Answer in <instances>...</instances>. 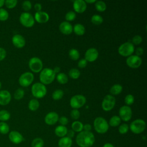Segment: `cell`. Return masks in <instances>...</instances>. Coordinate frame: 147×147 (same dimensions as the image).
Returning <instances> with one entry per match:
<instances>
[{
	"instance_id": "23",
	"label": "cell",
	"mask_w": 147,
	"mask_h": 147,
	"mask_svg": "<svg viewBox=\"0 0 147 147\" xmlns=\"http://www.w3.org/2000/svg\"><path fill=\"white\" fill-rule=\"evenodd\" d=\"M67 128L65 126L59 125L55 128V133L57 136L62 138L65 137L67 134Z\"/></svg>"
},
{
	"instance_id": "46",
	"label": "cell",
	"mask_w": 147,
	"mask_h": 147,
	"mask_svg": "<svg viewBox=\"0 0 147 147\" xmlns=\"http://www.w3.org/2000/svg\"><path fill=\"white\" fill-rule=\"evenodd\" d=\"M80 112L78 109H73L71 110V113H70V115L71 117L73 119H78L79 117H80Z\"/></svg>"
},
{
	"instance_id": "4",
	"label": "cell",
	"mask_w": 147,
	"mask_h": 147,
	"mask_svg": "<svg viewBox=\"0 0 147 147\" xmlns=\"http://www.w3.org/2000/svg\"><path fill=\"white\" fill-rule=\"evenodd\" d=\"M31 92L33 96L36 98H42L47 94V90L45 86L41 83L37 82L32 85Z\"/></svg>"
},
{
	"instance_id": "5",
	"label": "cell",
	"mask_w": 147,
	"mask_h": 147,
	"mask_svg": "<svg viewBox=\"0 0 147 147\" xmlns=\"http://www.w3.org/2000/svg\"><path fill=\"white\" fill-rule=\"evenodd\" d=\"M118 53L122 56L129 57L134 52V45L131 42H126L122 44L118 49Z\"/></svg>"
},
{
	"instance_id": "53",
	"label": "cell",
	"mask_w": 147,
	"mask_h": 147,
	"mask_svg": "<svg viewBox=\"0 0 147 147\" xmlns=\"http://www.w3.org/2000/svg\"><path fill=\"white\" fill-rule=\"evenodd\" d=\"M66 135H67V137L70 138H72L75 135V132L72 130H67Z\"/></svg>"
},
{
	"instance_id": "41",
	"label": "cell",
	"mask_w": 147,
	"mask_h": 147,
	"mask_svg": "<svg viewBox=\"0 0 147 147\" xmlns=\"http://www.w3.org/2000/svg\"><path fill=\"white\" fill-rule=\"evenodd\" d=\"M76 13L75 11H69L65 14V18L67 21V22L72 21L76 18Z\"/></svg>"
},
{
	"instance_id": "56",
	"label": "cell",
	"mask_w": 147,
	"mask_h": 147,
	"mask_svg": "<svg viewBox=\"0 0 147 147\" xmlns=\"http://www.w3.org/2000/svg\"><path fill=\"white\" fill-rule=\"evenodd\" d=\"M103 147H114L111 144H110V143H106L105 144Z\"/></svg>"
},
{
	"instance_id": "16",
	"label": "cell",
	"mask_w": 147,
	"mask_h": 147,
	"mask_svg": "<svg viewBox=\"0 0 147 147\" xmlns=\"http://www.w3.org/2000/svg\"><path fill=\"white\" fill-rule=\"evenodd\" d=\"M9 140L14 144H19L24 140L23 136L22 134L16 130L11 131L9 134Z\"/></svg>"
},
{
	"instance_id": "40",
	"label": "cell",
	"mask_w": 147,
	"mask_h": 147,
	"mask_svg": "<svg viewBox=\"0 0 147 147\" xmlns=\"http://www.w3.org/2000/svg\"><path fill=\"white\" fill-rule=\"evenodd\" d=\"M17 0H6L5 1V5L7 9H11L15 7L17 4Z\"/></svg>"
},
{
	"instance_id": "1",
	"label": "cell",
	"mask_w": 147,
	"mask_h": 147,
	"mask_svg": "<svg viewBox=\"0 0 147 147\" xmlns=\"http://www.w3.org/2000/svg\"><path fill=\"white\" fill-rule=\"evenodd\" d=\"M76 142L80 147H90L95 142V136L91 131H82L77 135Z\"/></svg>"
},
{
	"instance_id": "15",
	"label": "cell",
	"mask_w": 147,
	"mask_h": 147,
	"mask_svg": "<svg viewBox=\"0 0 147 147\" xmlns=\"http://www.w3.org/2000/svg\"><path fill=\"white\" fill-rule=\"evenodd\" d=\"M11 41L14 46L17 48H23L26 44L25 38L19 34H14L11 38Z\"/></svg>"
},
{
	"instance_id": "24",
	"label": "cell",
	"mask_w": 147,
	"mask_h": 147,
	"mask_svg": "<svg viewBox=\"0 0 147 147\" xmlns=\"http://www.w3.org/2000/svg\"><path fill=\"white\" fill-rule=\"evenodd\" d=\"M73 30L74 33L78 36H82L86 32V29L84 25L81 24H76L73 27Z\"/></svg>"
},
{
	"instance_id": "58",
	"label": "cell",
	"mask_w": 147,
	"mask_h": 147,
	"mask_svg": "<svg viewBox=\"0 0 147 147\" xmlns=\"http://www.w3.org/2000/svg\"><path fill=\"white\" fill-rule=\"evenodd\" d=\"M1 87H2V84H1V82H0V89L1 88Z\"/></svg>"
},
{
	"instance_id": "25",
	"label": "cell",
	"mask_w": 147,
	"mask_h": 147,
	"mask_svg": "<svg viewBox=\"0 0 147 147\" xmlns=\"http://www.w3.org/2000/svg\"><path fill=\"white\" fill-rule=\"evenodd\" d=\"M123 87L119 84H115L111 86L110 89V92L111 95H116L121 93L122 91Z\"/></svg>"
},
{
	"instance_id": "22",
	"label": "cell",
	"mask_w": 147,
	"mask_h": 147,
	"mask_svg": "<svg viewBox=\"0 0 147 147\" xmlns=\"http://www.w3.org/2000/svg\"><path fill=\"white\" fill-rule=\"evenodd\" d=\"M72 144V139L68 137H64L61 138L58 142L59 147H71Z\"/></svg>"
},
{
	"instance_id": "50",
	"label": "cell",
	"mask_w": 147,
	"mask_h": 147,
	"mask_svg": "<svg viewBox=\"0 0 147 147\" xmlns=\"http://www.w3.org/2000/svg\"><path fill=\"white\" fill-rule=\"evenodd\" d=\"M134 51H135L136 55L139 57H140L144 53V49L142 47H138Z\"/></svg>"
},
{
	"instance_id": "54",
	"label": "cell",
	"mask_w": 147,
	"mask_h": 147,
	"mask_svg": "<svg viewBox=\"0 0 147 147\" xmlns=\"http://www.w3.org/2000/svg\"><path fill=\"white\" fill-rule=\"evenodd\" d=\"M53 69V72H54V73H55V74L60 73V68L59 67H58V66H56V67H54V68H53V69Z\"/></svg>"
},
{
	"instance_id": "6",
	"label": "cell",
	"mask_w": 147,
	"mask_h": 147,
	"mask_svg": "<svg viewBox=\"0 0 147 147\" xmlns=\"http://www.w3.org/2000/svg\"><path fill=\"white\" fill-rule=\"evenodd\" d=\"M129 128L133 133L140 134L145 129L146 123L143 119H137L131 122Z\"/></svg>"
},
{
	"instance_id": "17",
	"label": "cell",
	"mask_w": 147,
	"mask_h": 147,
	"mask_svg": "<svg viewBox=\"0 0 147 147\" xmlns=\"http://www.w3.org/2000/svg\"><path fill=\"white\" fill-rule=\"evenodd\" d=\"M11 99L10 92L6 90L0 91V105L6 106L8 105Z\"/></svg>"
},
{
	"instance_id": "8",
	"label": "cell",
	"mask_w": 147,
	"mask_h": 147,
	"mask_svg": "<svg viewBox=\"0 0 147 147\" xmlns=\"http://www.w3.org/2000/svg\"><path fill=\"white\" fill-rule=\"evenodd\" d=\"M20 22L26 28L32 27L34 24V18L29 12H23L20 16Z\"/></svg>"
},
{
	"instance_id": "27",
	"label": "cell",
	"mask_w": 147,
	"mask_h": 147,
	"mask_svg": "<svg viewBox=\"0 0 147 147\" xmlns=\"http://www.w3.org/2000/svg\"><path fill=\"white\" fill-rule=\"evenodd\" d=\"M56 79L59 83L62 84H66L68 81V76L63 72H60L57 74L56 76Z\"/></svg>"
},
{
	"instance_id": "11",
	"label": "cell",
	"mask_w": 147,
	"mask_h": 147,
	"mask_svg": "<svg viewBox=\"0 0 147 147\" xmlns=\"http://www.w3.org/2000/svg\"><path fill=\"white\" fill-rule=\"evenodd\" d=\"M34 80V75L30 72H25L21 75L18 82L21 86L26 87L30 86Z\"/></svg>"
},
{
	"instance_id": "43",
	"label": "cell",
	"mask_w": 147,
	"mask_h": 147,
	"mask_svg": "<svg viewBox=\"0 0 147 147\" xmlns=\"http://www.w3.org/2000/svg\"><path fill=\"white\" fill-rule=\"evenodd\" d=\"M22 7L25 12H28L32 8V3L29 1H25L22 3Z\"/></svg>"
},
{
	"instance_id": "35",
	"label": "cell",
	"mask_w": 147,
	"mask_h": 147,
	"mask_svg": "<svg viewBox=\"0 0 147 147\" xmlns=\"http://www.w3.org/2000/svg\"><path fill=\"white\" fill-rule=\"evenodd\" d=\"M63 95H64V91L61 89H57L53 92L52 94V97L53 99L57 100L61 99Z\"/></svg>"
},
{
	"instance_id": "10",
	"label": "cell",
	"mask_w": 147,
	"mask_h": 147,
	"mask_svg": "<svg viewBox=\"0 0 147 147\" xmlns=\"http://www.w3.org/2000/svg\"><path fill=\"white\" fill-rule=\"evenodd\" d=\"M28 64L30 69L34 73L40 72L42 69V62L41 60L37 57H33L30 58Z\"/></svg>"
},
{
	"instance_id": "21",
	"label": "cell",
	"mask_w": 147,
	"mask_h": 147,
	"mask_svg": "<svg viewBox=\"0 0 147 147\" xmlns=\"http://www.w3.org/2000/svg\"><path fill=\"white\" fill-rule=\"evenodd\" d=\"M34 20H36L38 23L44 24L48 21L49 19V16L48 14L43 11L36 12L34 14Z\"/></svg>"
},
{
	"instance_id": "28",
	"label": "cell",
	"mask_w": 147,
	"mask_h": 147,
	"mask_svg": "<svg viewBox=\"0 0 147 147\" xmlns=\"http://www.w3.org/2000/svg\"><path fill=\"white\" fill-rule=\"evenodd\" d=\"M72 130L75 132H81L83 129V123L78 121H75L72 122Z\"/></svg>"
},
{
	"instance_id": "14",
	"label": "cell",
	"mask_w": 147,
	"mask_h": 147,
	"mask_svg": "<svg viewBox=\"0 0 147 147\" xmlns=\"http://www.w3.org/2000/svg\"><path fill=\"white\" fill-rule=\"evenodd\" d=\"M99 56L98 50L95 48H90L88 49L84 54V59L87 61L93 62L95 61Z\"/></svg>"
},
{
	"instance_id": "36",
	"label": "cell",
	"mask_w": 147,
	"mask_h": 147,
	"mask_svg": "<svg viewBox=\"0 0 147 147\" xmlns=\"http://www.w3.org/2000/svg\"><path fill=\"white\" fill-rule=\"evenodd\" d=\"M10 127L9 125L5 122H0V133L6 134L9 132Z\"/></svg>"
},
{
	"instance_id": "31",
	"label": "cell",
	"mask_w": 147,
	"mask_h": 147,
	"mask_svg": "<svg viewBox=\"0 0 147 147\" xmlns=\"http://www.w3.org/2000/svg\"><path fill=\"white\" fill-rule=\"evenodd\" d=\"M121 121V119L119 116L114 115L110 119L109 125H110L112 127H116L119 125Z\"/></svg>"
},
{
	"instance_id": "29",
	"label": "cell",
	"mask_w": 147,
	"mask_h": 147,
	"mask_svg": "<svg viewBox=\"0 0 147 147\" xmlns=\"http://www.w3.org/2000/svg\"><path fill=\"white\" fill-rule=\"evenodd\" d=\"M95 7L96 10L99 12H103L106 9V4L104 1H96L95 3Z\"/></svg>"
},
{
	"instance_id": "37",
	"label": "cell",
	"mask_w": 147,
	"mask_h": 147,
	"mask_svg": "<svg viewBox=\"0 0 147 147\" xmlns=\"http://www.w3.org/2000/svg\"><path fill=\"white\" fill-rule=\"evenodd\" d=\"M25 92L22 88H18L17 89L14 94V98L16 100H20L24 96Z\"/></svg>"
},
{
	"instance_id": "45",
	"label": "cell",
	"mask_w": 147,
	"mask_h": 147,
	"mask_svg": "<svg viewBox=\"0 0 147 147\" xmlns=\"http://www.w3.org/2000/svg\"><path fill=\"white\" fill-rule=\"evenodd\" d=\"M132 41V44H134V45H139L140 44H141L142 41V38L141 36L140 35H136L134 36L131 40Z\"/></svg>"
},
{
	"instance_id": "30",
	"label": "cell",
	"mask_w": 147,
	"mask_h": 147,
	"mask_svg": "<svg viewBox=\"0 0 147 147\" xmlns=\"http://www.w3.org/2000/svg\"><path fill=\"white\" fill-rule=\"evenodd\" d=\"M69 57L72 60H77L80 57V53L78 49L75 48H72L68 52Z\"/></svg>"
},
{
	"instance_id": "13",
	"label": "cell",
	"mask_w": 147,
	"mask_h": 147,
	"mask_svg": "<svg viewBox=\"0 0 147 147\" xmlns=\"http://www.w3.org/2000/svg\"><path fill=\"white\" fill-rule=\"evenodd\" d=\"M142 59L141 57L137 56L136 55H131L126 59V64L130 68H137L142 64Z\"/></svg>"
},
{
	"instance_id": "9",
	"label": "cell",
	"mask_w": 147,
	"mask_h": 147,
	"mask_svg": "<svg viewBox=\"0 0 147 147\" xmlns=\"http://www.w3.org/2000/svg\"><path fill=\"white\" fill-rule=\"evenodd\" d=\"M116 99L115 97L110 94L106 95L102 102V107L105 111L111 110L115 106Z\"/></svg>"
},
{
	"instance_id": "26",
	"label": "cell",
	"mask_w": 147,
	"mask_h": 147,
	"mask_svg": "<svg viewBox=\"0 0 147 147\" xmlns=\"http://www.w3.org/2000/svg\"><path fill=\"white\" fill-rule=\"evenodd\" d=\"M40 106V103L36 99H32L30 100L28 103V108L32 111H36Z\"/></svg>"
},
{
	"instance_id": "34",
	"label": "cell",
	"mask_w": 147,
	"mask_h": 147,
	"mask_svg": "<svg viewBox=\"0 0 147 147\" xmlns=\"http://www.w3.org/2000/svg\"><path fill=\"white\" fill-rule=\"evenodd\" d=\"M68 75L71 78L73 79H77L80 75V72L78 69L71 68L68 72Z\"/></svg>"
},
{
	"instance_id": "47",
	"label": "cell",
	"mask_w": 147,
	"mask_h": 147,
	"mask_svg": "<svg viewBox=\"0 0 147 147\" xmlns=\"http://www.w3.org/2000/svg\"><path fill=\"white\" fill-rule=\"evenodd\" d=\"M58 121L59 123L61 124L62 126H65L68 124V119L65 117V116H62L59 118Z\"/></svg>"
},
{
	"instance_id": "18",
	"label": "cell",
	"mask_w": 147,
	"mask_h": 147,
	"mask_svg": "<svg viewBox=\"0 0 147 147\" xmlns=\"http://www.w3.org/2000/svg\"><path fill=\"white\" fill-rule=\"evenodd\" d=\"M59 118V115L57 113L51 111L45 115L44 121L48 125H53L58 121Z\"/></svg>"
},
{
	"instance_id": "12",
	"label": "cell",
	"mask_w": 147,
	"mask_h": 147,
	"mask_svg": "<svg viewBox=\"0 0 147 147\" xmlns=\"http://www.w3.org/2000/svg\"><path fill=\"white\" fill-rule=\"evenodd\" d=\"M119 117L123 121H129L132 117V110L130 107L127 105L121 106L119 110Z\"/></svg>"
},
{
	"instance_id": "7",
	"label": "cell",
	"mask_w": 147,
	"mask_h": 147,
	"mask_svg": "<svg viewBox=\"0 0 147 147\" xmlns=\"http://www.w3.org/2000/svg\"><path fill=\"white\" fill-rule=\"evenodd\" d=\"M86 102V97L80 94L75 95L70 99L69 104L73 109H78L83 107Z\"/></svg>"
},
{
	"instance_id": "49",
	"label": "cell",
	"mask_w": 147,
	"mask_h": 147,
	"mask_svg": "<svg viewBox=\"0 0 147 147\" xmlns=\"http://www.w3.org/2000/svg\"><path fill=\"white\" fill-rule=\"evenodd\" d=\"M6 56V50L3 48L0 47V61L3 60Z\"/></svg>"
},
{
	"instance_id": "44",
	"label": "cell",
	"mask_w": 147,
	"mask_h": 147,
	"mask_svg": "<svg viewBox=\"0 0 147 147\" xmlns=\"http://www.w3.org/2000/svg\"><path fill=\"white\" fill-rule=\"evenodd\" d=\"M129 125L126 123H122L121 124L118 128V130L119 133L122 134H126L128 130H129Z\"/></svg>"
},
{
	"instance_id": "32",
	"label": "cell",
	"mask_w": 147,
	"mask_h": 147,
	"mask_svg": "<svg viewBox=\"0 0 147 147\" xmlns=\"http://www.w3.org/2000/svg\"><path fill=\"white\" fill-rule=\"evenodd\" d=\"M91 22L96 25H100L103 21V17L99 14H94L91 18Z\"/></svg>"
},
{
	"instance_id": "57",
	"label": "cell",
	"mask_w": 147,
	"mask_h": 147,
	"mask_svg": "<svg viewBox=\"0 0 147 147\" xmlns=\"http://www.w3.org/2000/svg\"><path fill=\"white\" fill-rule=\"evenodd\" d=\"M5 5V1L4 0H0V9Z\"/></svg>"
},
{
	"instance_id": "20",
	"label": "cell",
	"mask_w": 147,
	"mask_h": 147,
	"mask_svg": "<svg viewBox=\"0 0 147 147\" xmlns=\"http://www.w3.org/2000/svg\"><path fill=\"white\" fill-rule=\"evenodd\" d=\"M59 30L64 34H70L73 32L72 25L67 21H63L59 25Z\"/></svg>"
},
{
	"instance_id": "3",
	"label": "cell",
	"mask_w": 147,
	"mask_h": 147,
	"mask_svg": "<svg viewBox=\"0 0 147 147\" xmlns=\"http://www.w3.org/2000/svg\"><path fill=\"white\" fill-rule=\"evenodd\" d=\"M94 127L97 133L103 134L107 131L109 127V125L104 118L98 117L94 119Z\"/></svg>"
},
{
	"instance_id": "51",
	"label": "cell",
	"mask_w": 147,
	"mask_h": 147,
	"mask_svg": "<svg viewBox=\"0 0 147 147\" xmlns=\"http://www.w3.org/2000/svg\"><path fill=\"white\" fill-rule=\"evenodd\" d=\"M34 9L36 11V12H38V11H41V9H42V6L41 4L40 3H36L34 6Z\"/></svg>"
},
{
	"instance_id": "52",
	"label": "cell",
	"mask_w": 147,
	"mask_h": 147,
	"mask_svg": "<svg viewBox=\"0 0 147 147\" xmlns=\"http://www.w3.org/2000/svg\"><path fill=\"white\" fill-rule=\"evenodd\" d=\"M84 131H90L91 130V125L89 123H86L84 125H83V129Z\"/></svg>"
},
{
	"instance_id": "48",
	"label": "cell",
	"mask_w": 147,
	"mask_h": 147,
	"mask_svg": "<svg viewBox=\"0 0 147 147\" xmlns=\"http://www.w3.org/2000/svg\"><path fill=\"white\" fill-rule=\"evenodd\" d=\"M87 61L85 59H80L78 63V66L80 68H85L87 66Z\"/></svg>"
},
{
	"instance_id": "55",
	"label": "cell",
	"mask_w": 147,
	"mask_h": 147,
	"mask_svg": "<svg viewBox=\"0 0 147 147\" xmlns=\"http://www.w3.org/2000/svg\"><path fill=\"white\" fill-rule=\"evenodd\" d=\"M85 2L87 3H95L96 1L95 0H86L84 1Z\"/></svg>"
},
{
	"instance_id": "38",
	"label": "cell",
	"mask_w": 147,
	"mask_h": 147,
	"mask_svg": "<svg viewBox=\"0 0 147 147\" xmlns=\"http://www.w3.org/2000/svg\"><path fill=\"white\" fill-rule=\"evenodd\" d=\"M44 141L40 138H36L32 142V147H43Z\"/></svg>"
},
{
	"instance_id": "42",
	"label": "cell",
	"mask_w": 147,
	"mask_h": 147,
	"mask_svg": "<svg viewBox=\"0 0 147 147\" xmlns=\"http://www.w3.org/2000/svg\"><path fill=\"white\" fill-rule=\"evenodd\" d=\"M125 103L127 106H130L132 105L134 102V97L132 94H127L125 97Z\"/></svg>"
},
{
	"instance_id": "2",
	"label": "cell",
	"mask_w": 147,
	"mask_h": 147,
	"mask_svg": "<svg viewBox=\"0 0 147 147\" xmlns=\"http://www.w3.org/2000/svg\"><path fill=\"white\" fill-rule=\"evenodd\" d=\"M56 74L52 69L45 68L42 69L40 74L39 78L41 83L43 84H49L55 80Z\"/></svg>"
},
{
	"instance_id": "19",
	"label": "cell",
	"mask_w": 147,
	"mask_h": 147,
	"mask_svg": "<svg viewBox=\"0 0 147 147\" xmlns=\"http://www.w3.org/2000/svg\"><path fill=\"white\" fill-rule=\"evenodd\" d=\"M73 7L76 13H82L87 9V3L83 0H75L74 1Z\"/></svg>"
},
{
	"instance_id": "33",
	"label": "cell",
	"mask_w": 147,
	"mask_h": 147,
	"mask_svg": "<svg viewBox=\"0 0 147 147\" xmlns=\"http://www.w3.org/2000/svg\"><path fill=\"white\" fill-rule=\"evenodd\" d=\"M10 118V113L6 110H0V121L1 122H5L8 121Z\"/></svg>"
},
{
	"instance_id": "39",
	"label": "cell",
	"mask_w": 147,
	"mask_h": 147,
	"mask_svg": "<svg viewBox=\"0 0 147 147\" xmlns=\"http://www.w3.org/2000/svg\"><path fill=\"white\" fill-rule=\"evenodd\" d=\"M9 18V13L8 11L3 9H0V21H5Z\"/></svg>"
}]
</instances>
